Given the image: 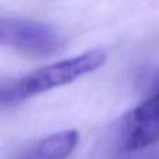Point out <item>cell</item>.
Masks as SVG:
<instances>
[{"label":"cell","instance_id":"obj_1","mask_svg":"<svg viewBox=\"0 0 159 159\" xmlns=\"http://www.w3.org/2000/svg\"><path fill=\"white\" fill-rule=\"evenodd\" d=\"M106 60V50L92 49L80 56L41 67L24 77L4 82L0 91V105L3 109L17 106L32 96L70 84L82 75L101 69Z\"/></svg>","mask_w":159,"mask_h":159},{"label":"cell","instance_id":"obj_2","mask_svg":"<svg viewBox=\"0 0 159 159\" xmlns=\"http://www.w3.org/2000/svg\"><path fill=\"white\" fill-rule=\"evenodd\" d=\"M0 42L3 46L31 59L49 57L60 52L66 43L56 27L21 17L0 20Z\"/></svg>","mask_w":159,"mask_h":159},{"label":"cell","instance_id":"obj_3","mask_svg":"<svg viewBox=\"0 0 159 159\" xmlns=\"http://www.w3.org/2000/svg\"><path fill=\"white\" fill-rule=\"evenodd\" d=\"M119 141L124 151H141L159 141V93L151 92L123 117Z\"/></svg>","mask_w":159,"mask_h":159},{"label":"cell","instance_id":"obj_4","mask_svg":"<svg viewBox=\"0 0 159 159\" xmlns=\"http://www.w3.org/2000/svg\"><path fill=\"white\" fill-rule=\"evenodd\" d=\"M77 130H63L31 145L18 159H67L78 145Z\"/></svg>","mask_w":159,"mask_h":159},{"label":"cell","instance_id":"obj_5","mask_svg":"<svg viewBox=\"0 0 159 159\" xmlns=\"http://www.w3.org/2000/svg\"><path fill=\"white\" fill-rule=\"evenodd\" d=\"M152 92L159 93V73L157 74V77H155L154 82H152Z\"/></svg>","mask_w":159,"mask_h":159}]
</instances>
